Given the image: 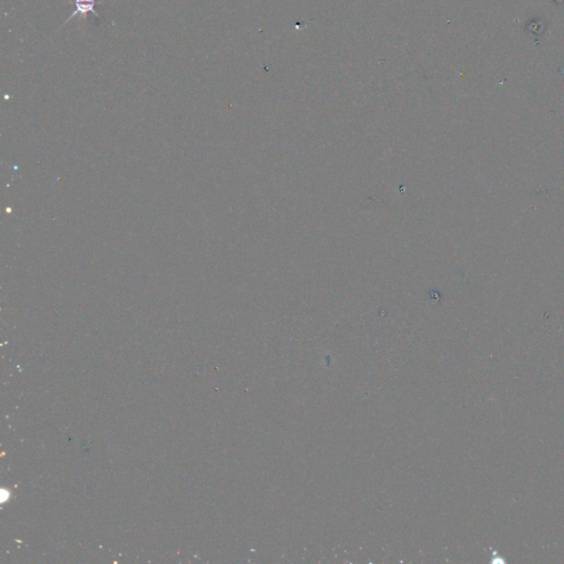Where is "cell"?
<instances>
[{
    "mask_svg": "<svg viewBox=\"0 0 564 564\" xmlns=\"http://www.w3.org/2000/svg\"><path fill=\"white\" fill-rule=\"evenodd\" d=\"M96 0H75V12L71 14L66 20V23L73 19L75 16H85L87 14H93L95 17H99V14L96 10Z\"/></svg>",
    "mask_w": 564,
    "mask_h": 564,
    "instance_id": "obj_1",
    "label": "cell"
}]
</instances>
